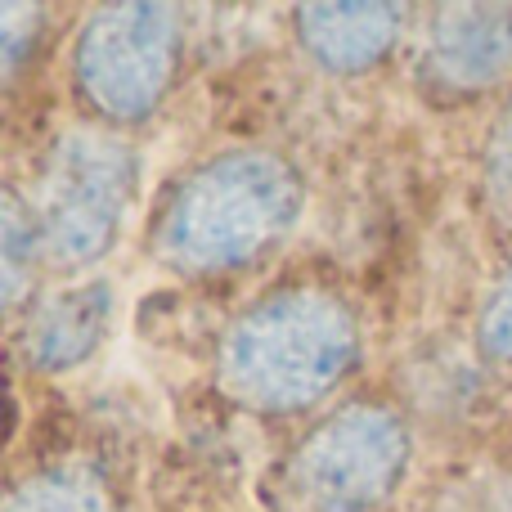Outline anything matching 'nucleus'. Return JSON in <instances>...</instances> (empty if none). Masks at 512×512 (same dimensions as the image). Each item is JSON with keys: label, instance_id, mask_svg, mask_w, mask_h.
<instances>
[{"label": "nucleus", "instance_id": "0eeeda50", "mask_svg": "<svg viewBox=\"0 0 512 512\" xmlns=\"http://www.w3.org/2000/svg\"><path fill=\"white\" fill-rule=\"evenodd\" d=\"M405 9L387 0H328L297 9V36L328 72H364L396 45Z\"/></svg>", "mask_w": 512, "mask_h": 512}, {"label": "nucleus", "instance_id": "1a4fd4ad", "mask_svg": "<svg viewBox=\"0 0 512 512\" xmlns=\"http://www.w3.org/2000/svg\"><path fill=\"white\" fill-rule=\"evenodd\" d=\"M5 512H117V504L95 472L68 463V468H45L27 477L9 495Z\"/></svg>", "mask_w": 512, "mask_h": 512}, {"label": "nucleus", "instance_id": "423d86ee", "mask_svg": "<svg viewBox=\"0 0 512 512\" xmlns=\"http://www.w3.org/2000/svg\"><path fill=\"white\" fill-rule=\"evenodd\" d=\"M427 63L454 90L495 86L512 68V5H441L427 23Z\"/></svg>", "mask_w": 512, "mask_h": 512}, {"label": "nucleus", "instance_id": "ddd939ff", "mask_svg": "<svg viewBox=\"0 0 512 512\" xmlns=\"http://www.w3.org/2000/svg\"><path fill=\"white\" fill-rule=\"evenodd\" d=\"M41 27L36 5H5L0 9V36H5V72H14L27 54V36Z\"/></svg>", "mask_w": 512, "mask_h": 512}, {"label": "nucleus", "instance_id": "f257e3e1", "mask_svg": "<svg viewBox=\"0 0 512 512\" xmlns=\"http://www.w3.org/2000/svg\"><path fill=\"white\" fill-rule=\"evenodd\" d=\"M355 355L360 328L346 301L324 288H288L230 324L216 351V382L239 405L288 414L324 400Z\"/></svg>", "mask_w": 512, "mask_h": 512}, {"label": "nucleus", "instance_id": "20e7f679", "mask_svg": "<svg viewBox=\"0 0 512 512\" xmlns=\"http://www.w3.org/2000/svg\"><path fill=\"white\" fill-rule=\"evenodd\" d=\"M409 436L382 405H351L324 418L288 459L283 490L297 512H373L400 486Z\"/></svg>", "mask_w": 512, "mask_h": 512}, {"label": "nucleus", "instance_id": "7ed1b4c3", "mask_svg": "<svg viewBox=\"0 0 512 512\" xmlns=\"http://www.w3.org/2000/svg\"><path fill=\"white\" fill-rule=\"evenodd\" d=\"M135 194V153L95 126H72L50 149L32 221L54 265H90L113 248Z\"/></svg>", "mask_w": 512, "mask_h": 512}, {"label": "nucleus", "instance_id": "9b49d317", "mask_svg": "<svg viewBox=\"0 0 512 512\" xmlns=\"http://www.w3.org/2000/svg\"><path fill=\"white\" fill-rule=\"evenodd\" d=\"M486 194L512 225V104L495 117V131L486 140Z\"/></svg>", "mask_w": 512, "mask_h": 512}, {"label": "nucleus", "instance_id": "9d476101", "mask_svg": "<svg viewBox=\"0 0 512 512\" xmlns=\"http://www.w3.org/2000/svg\"><path fill=\"white\" fill-rule=\"evenodd\" d=\"M36 243H41V234H36L32 212H23V203L9 194L5 198V230H0V252H5V301L9 306H14L18 292H23L27 256L36 261Z\"/></svg>", "mask_w": 512, "mask_h": 512}, {"label": "nucleus", "instance_id": "f8f14e48", "mask_svg": "<svg viewBox=\"0 0 512 512\" xmlns=\"http://www.w3.org/2000/svg\"><path fill=\"white\" fill-rule=\"evenodd\" d=\"M481 346L490 355H499V360H512V270L490 292L486 310H481Z\"/></svg>", "mask_w": 512, "mask_h": 512}, {"label": "nucleus", "instance_id": "39448f33", "mask_svg": "<svg viewBox=\"0 0 512 512\" xmlns=\"http://www.w3.org/2000/svg\"><path fill=\"white\" fill-rule=\"evenodd\" d=\"M180 54L176 9L158 0H122L90 14L77 41V81L104 117L140 122L167 95Z\"/></svg>", "mask_w": 512, "mask_h": 512}, {"label": "nucleus", "instance_id": "f03ea898", "mask_svg": "<svg viewBox=\"0 0 512 512\" xmlns=\"http://www.w3.org/2000/svg\"><path fill=\"white\" fill-rule=\"evenodd\" d=\"M301 216V180L261 149L203 162L158 221V256L171 270L216 274L270 252Z\"/></svg>", "mask_w": 512, "mask_h": 512}, {"label": "nucleus", "instance_id": "6e6552de", "mask_svg": "<svg viewBox=\"0 0 512 512\" xmlns=\"http://www.w3.org/2000/svg\"><path fill=\"white\" fill-rule=\"evenodd\" d=\"M108 324H113V288L104 279L59 288L27 319V360L45 373H63L99 351Z\"/></svg>", "mask_w": 512, "mask_h": 512}]
</instances>
